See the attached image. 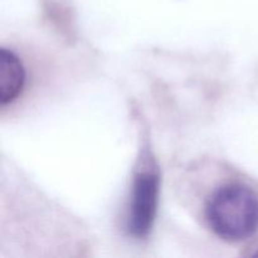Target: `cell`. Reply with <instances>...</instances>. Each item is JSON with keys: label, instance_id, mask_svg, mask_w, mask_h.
Wrapping results in <instances>:
<instances>
[{"label": "cell", "instance_id": "3", "mask_svg": "<svg viewBox=\"0 0 258 258\" xmlns=\"http://www.w3.org/2000/svg\"><path fill=\"white\" fill-rule=\"evenodd\" d=\"M27 83V71L22 58L13 49L0 48V105L7 107L23 93Z\"/></svg>", "mask_w": 258, "mask_h": 258}, {"label": "cell", "instance_id": "1", "mask_svg": "<svg viewBox=\"0 0 258 258\" xmlns=\"http://www.w3.org/2000/svg\"><path fill=\"white\" fill-rule=\"evenodd\" d=\"M204 221L223 241L249 238L258 229V193L241 179H226L207 196Z\"/></svg>", "mask_w": 258, "mask_h": 258}, {"label": "cell", "instance_id": "2", "mask_svg": "<svg viewBox=\"0 0 258 258\" xmlns=\"http://www.w3.org/2000/svg\"><path fill=\"white\" fill-rule=\"evenodd\" d=\"M160 178L154 164L138 171L133 181L126 229L131 237L144 239L149 236L158 208Z\"/></svg>", "mask_w": 258, "mask_h": 258}, {"label": "cell", "instance_id": "4", "mask_svg": "<svg viewBox=\"0 0 258 258\" xmlns=\"http://www.w3.org/2000/svg\"><path fill=\"white\" fill-rule=\"evenodd\" d=\"M252 256H254V257H258V249L256 252H254V253H252Z\"/></svg>", "mask_w": 258, "mask_h": 258}]
</instances>
